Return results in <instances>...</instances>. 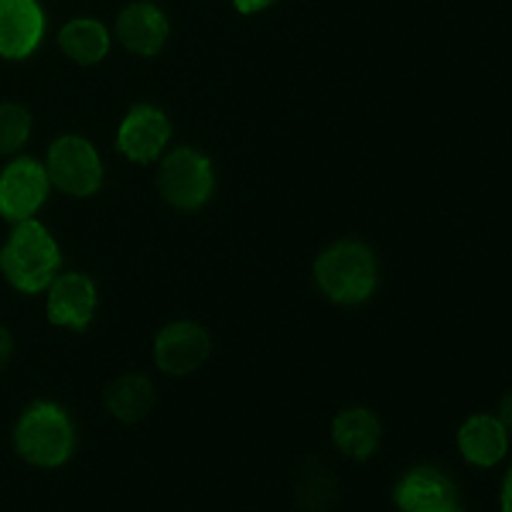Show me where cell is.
Instances as JSON below:
<instances>
[{"label": "cell", "instance_id": "obj_1", "mask_svg": "<svg viewBox=\"0 0 512 512\" xmlns=\"http://www.w3.org/2000/svg\"><path fill=\"white\" fill-rule=\"evenodd\" d=\"M383 267H379V253L366 239L342 236L328 243L315 260V284L325 294V301L338 308H359L376 294Z\"/></svg>", "mask_w": 512, "mask_h": 512}, {"label": "cell", "instance_id": "obj_2", "mask_svg": "<svg viewBox=\"0 0 512 512\" xmlns=\"http://www.w3.org/2000/svg\"><path fill=\"white\" fill-rule=\"evenodd\" d=\"M62 274V246L45 222L24 219L0 246V277L18 294H41Z\"/></svg>", "mask_w": 512, "mask_h": 512}, {"label": "cell", "instance_id": "obj_3", "mask_svg": "<svg viewBox=\"0 0 512 512\" xmlns=\"http://www.w3.org/2000/svg\"><path fill=\"white\" fill-rule=\"evenodd\" d=\"M76 420L55 400H35L14 420L11 444L21 461L35 468H59L76 454Z\"/></svg>", "mask_w": 512, "mask_h": 512}, {"label": "cell", "instance_id": "obj_4", "mask_svg": "<svg viewBox=\"0 0 512 512\" xmlns=\"http://www.w3.org/2000/svg\"><path fill=\"white\" fill-rule=\"evenodd\" d=\"M41 168H45L48 188H59L69 198H86L103 181V154L93 140L62 134L48 140L45 154H41Z\"/></svg>", "mask_w": 512, "mask_h": 512}, {"label": "cell", "instance_id": "obj_5", "mask_svg": "<svg viewBox=\"0 0 512 512\" xmlns=\"http://www.w3.org/2000/svg\"><path fill=\"white\" fill-rule=\"evenodd\" d=\"M216 192V158L202 144H185L161 171V195L171 209L195 212Z\"/></svg>", "mask_w": 512, "mask_h": 512}, {"label": "cell", "instance_id": "obj_6", "mask_svg": "<svg viewBox=\"0 0 512 512\" xmlns=\"http://www.w3.org/2000/svg\"><path fill=\"white\" fill-rule=\"evenodd\" d=\"M99 308H103V294L89 274H79V270L59 274L55 284L48 287L45 315L59 332H86L96 321Z\"/></svg>", "mask_w": 512, "mask_h": 512}, {"label": "cell", "instance_id": "obj_7", "mask_svg": "<svg viewBox=\"0 0 512 512\" xmlns=\"http://www.w3.org/2000/svg\"><path fill=\"white\" fill-rule=\"evenodd\" d=\"M154 362L171 376H188L209 359V332L195 321H168L151 338Z\"/></svg>", "mask_w": 512, "mask_h": 512}, {"label": "cell", "instance_id": "obj_8", "mask_svg": "<svg viewBox=\"0 0 512 512\" xmlns=\"http://www.w3.org/2000/svg\"><path fill=\"white\" fill-rule=\"evenodd\" d=\"M454 448H458L461 461L472 468L499 465L509 451V420L495 410H475L461 420L458 434H454Z\"/></svg>", "mask_w": 512, "mask_h": 512}, {"label": "cell", "instance_id": "obj_9", "mask_svg": "<svg viewBox=\"0 0 512 512\" xmlns=\"http://www.w3.org/2000/svg\"><path fill=\"white\" fill-rule=\"evenodd\" d=\"M48 178L41 161L31 158H11L0 168V216L24 222L45 205Z\"/></svg>", "mask_w": 512, "mask_h": 512}, {"label": "cell", "instance_id": "obj_10", "mask_svg": "<svg viewBox=\"0 0 512 512\" xmlns=\"http://www.w3.org/2000/svg\"><path fill=\"white\" fill-rule=\"evenodd\" d=\"M171 144V120L161 106H137L117 127V147L127 161L151 164L158 161Z\"/></svg>", "mask_w": 512, "mask_h": 512}, {"label": "cell", "instance_id": "obj_11", "mask_svg": "<svg viewBox=\"0 0 512 512\" xmlns=\"http://www.w3.org/2000/svg\"><path fill=\"white\" fill-rule=\"evenodd\" d=\"M45 7L38 0H0V55L28 59L45 38Z\"/></svg>", "mask_w": 512, "mask_h": 512}, {"label": "cell", "instance_id": "obj_12", "mask_svg": "<svg viewBox=\"0 0 512 512\" xmlns=\"http://www.w3.org/2000/svg\"><path fill=\"white\" fill-rule=\"evenodd\" d=\"M117 31L134 55H158L171 41V18L158 0H130L120 11Z\"/></svg>", "mask_w": 512, "mask_h": 512}, {"label": "cell", "instance_id": "obj_13", "mask_svg": "<svg viewBox=\"0 0 512 512\" xmlns=\"http://www.w3.org/2000/svg\"><path fill=\"white\" fill-rule=\"evenodd\" d=\"M396 506L403 512H444L454 509V482L444 472H437L431 465L407 468L396 478Z\"/></svg>", "mask_w": 512, "mask_h": 512}, {"label": "cell", "instance_id": "obj_14", "mask_svg": "<svg viewBox=\"0 0 512 512\" xmlns=\"http://www.w3.org/2000/svg\"><path fill=\"white\" fill-rule=\"evenodd\" d=\"M55 41H59V52L72 65H99L113 48V31L99 14L79 11L62 21Z\"/></svg>", "mask_w": 512, "mask_h": 512}, {"label": "cell", "instance_id": "obj_15", "mask_svg": "<svg viewBox=\"0 0 512 512\" xmlns=\"http://www.w3.org/2000/svg\"><path fill=\"white\" fill-rule=\"evenodd\" d=\"M379 434H383V424L366 407H345L332 417V444L352 465L373 458L379 448Z\"/></svg>", "mask_w": 512, "mask_h": 512}, {"label": "cell", "instance_id": "obj_16", "mask_svg": "<svg viewBox=\"0 0 512 512\" xmlns=\"http://www.w3.org/2000/svg\"><path fill=\"white\" fill-rule=\"evenodd\" d=\"M154 400H158V390L140 376H120L103 393V407L113 417V424H140V420H147L154 410Z\"/></svg>", "mask_w": 512, "mask_h": 512}, {"label": "cell", "instance_id": "obj_17", "mask_svg": "<svg viewBox=\"0 0 512 512\" xmlns=\"http://www.w3.org/2000/svg\"><path fill=\"white\" fill-rule=\"evenodd\" d=\"M31 144V113L14 99H0V158H21Z\"/></svg>", "mask_w": 512, "mask_h": 512}, {"label": "cell", "instance_id": "obj_18", "mask_svg": "<svg viewBox=\"0 0 512 512\" xmlns=\"http://www.w3.org/2000/svg\"><path fill=\"white\" fill-rule=\"evenodd\" d=\"M277 0H233V7L236 11H243V14H263L267 7H274Z\"/></svg>", "mask_w": 512, "mask_h": 512}, {"label": "cell", "instance_id": "obj_19", "mask_svg": "<svg viewBox=\"0 0 512 512\" xmlns=\"http://www.w3.org/2000/svg\"><path fill=\"white\" fill-rule=\"evenodd\" d=\"M11 352H14V345H11V332H7V328L0 325V373H4V369L11 366Z\"/></svg>", "mask_w": 512, "mask_h": 512}, {"label": "cell", "instance_id": "obj_20", "mask_svg": "<svg viewBox=\"0 0 512 512\" xmlns=\"http://www.w3.org/2000/svg\"><path fill=\"white\" fill-rule=\"evenodd\" d=\"M444 512H454V509H444Z\"/></svg>", "mask_w": 512, "mask_h": 512}]
</instances>
